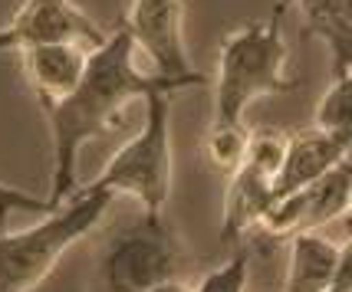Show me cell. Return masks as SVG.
<instances>
[{
	"label": "cell",
	"instance_id": "15",
	"mask_svg": "<svg viewBox=\"0 0 352 292\" xmlns=\"http://www.w3.org/2000/svg\"><path fill=\"white\" fill-rule=\"evenodd\" d=\"M313 128H320L326 135L352 138V76H339L329 82V89L322 93Z\"/></svg>",
	"mask_w": 352,
	"mask_h": 292
},
{
	"label": "cell",
	"instance_id": "1",
	"mask_svg": "<svg viewBox=\"0 0 352 292\" xmlns=\"http://www.w3.org/2000/svg\"><path fill=\"white\" fill-rule=\"evenodd\" d=\"M182 89H195V86L184 79L138 69V47L125 27L112 30L99 47L89 49V62L76 89L56 102H43L46 125L53 135V191L46 197L50 207H60L79 187V151L99 135H106L119 122L129 102L148 99L155 93H182Z\"/></svg>",
	"mask_w": 352,
	"mask_h": 292
},
{
	"label": "cell",
	"instance_id": "8",
	"mask_svg": "<svg viewBox=\"0 0 352 292\" xmlns=\"http://www.w3.org/2000/svg\"><path fill=\"white\" fill-rule=\"evenodd\" d=\"M122 27L158 76L184 79L195 89L204 86V76L191 69L184 53V0H132Z\"/></svg>",
	"mask_w": 352,
	"mask_h": 292
},
{
	"label": "cell",
	"instance_id": "3",
	"mask_svg": "<svg viewBox=\"0 0 352 292\" xmlns=\"http://www.w3.org/2000/svg\"><path fill=\"white\" fill-rule=\"evenodd\" d=\"M112 194L76 187L60 207L46 210L33 227L16 233L0 230V292H33L60 266V260L86 240L106 217Z\"/></svg>",
	"mask_w": 352,
	"mask_h": 292
},
{
	"label": "cell",
	"instance_id": "5",
	"mask_svg": "<svg viewBox=\"0 0 352 292\" xmlns=\"http://www.w3.org/2000/svg\"><path fill=\"white\" fill-rule=\"evenodd\" d=\"M184 266V246L168 220L142 210L106 240L99 253V282L106 292H145L158 282L182 279Z\"/></svg>",
	"mask_w": 352,
	"mask_h": 292
},
{
	"label": "cell",
	"instance_id": "4",
	"mask_svg": "<svg viewBox=\"0 0 352 292\" xmlns=\"http://www.w3.org/2000/svg\"><path fill=\"white\" fill-rule=\"evenodd\" d=\"M171 95L155 93L145 99V122L135 138H129L109 158L99 178L86 187L106 194H129L142 210L162 214L171 197Z\"/></svg>",
	"mask_w": 352,
	"mask_h": 292
},
{
	"label": "cell",
	"instance_id": "2",
	"mask_svg": "<svg viewBox=\"0 0 352 292\" xmlns=\"http://www.w3.org/2000/svg\"><path fill=\"white\" fill-rule=\"evenodd\" d=\"M287 7L290 0H276L267 20H254L221 40L211 122H244L250 102L263 95L290 93L296 86L287 76V40H283Z\"/></svg>",
	"mask_w": 352,
	"mask_h": 292
},
{
	"label": "cell",
	"instance_id": "10",
	"mask_svg": "<svg viewBox=\"0 0 352 292\" xmlns=\"http://www.w3.org/2000/svg\"><path fill=\"white\" fill-rule=\"evenodd\" d=\"M20 62H23V76L30 82L33 95L43 106L76 89L89 62V49L79 43H46V47L20 49Z\"/></svg>",
	"mask_w": 352,
	"mask_h": 292
},
{
	"label": "cell",
	"instance_id": "6",
	"mask_svg": "<svg viewBox=\"0 0 352 292\" xmlns=\"http://www.w3.org/2000/svg\"><path fill=\"white\" fill-rule=\"evenodd\" d=\"M352 207V161H339L336 168L320 174L316 181L296 187L290 194L276 197L267 214L261 217V227L267 236H296V233L320 230L333 220H346Z\"/></svg>",
	"mask_w": 352,
	"mask_h": 292
},
{
	"label": "cell",
	"instance_id": "18",
	"mask_svg": "<svg viewBox=\"0 0 352 292\" xmlns=\"http://www.w3.org/2000/svg\"><path fill=\"white\" fill-rule=\"evenodd\" d=\"M145 292H191V286L184 279H168V282H158V286H152Z\"/></svg>",
	"mask_w": 352,
	"mask_h": 292
},
{
	"label": "cell",
	"instance_id": "7",
	"mask_svg": "<svg viewBox=\"0 0 352 292\" xmlns=\"http://www.w3.org/2000/svg\"><path fill=\"white\" fill-rule=\"evenodd\" d=\"M109 33L92 20L76 0H23L16 14L0 27V53L30 49L46 43H79L96 49Z\"/></svg>",
	"mask_w": 352,
	"mask_h": 292
},
{
	"label": "cell",
	"instance_id": "13",
	"mask_svg": "<svg viewBox=\"0 0 352 292\" xmlns=\"http://www.w3.org/2000/svg\"><path fill=\"white\" fill-rule=\"evenodd\" d=\"M303 10L307 36H316L329 47L333 56V79L352 76V0H290Z\"/></svg>",
	"mask_w": 352,
	"mask_h": 292
},
{
	"label": "cell",
	"instance_id": "12",
	"mask_svg": "<svg viewBox=\"0 0 352 292\" xmlns=\"http://www.w3.org/2000/svg\"><path fill=\"white\" fill-rule=\"evenodd\" d=\"M274 204L270 178L250 165H241L228 174L224 187V214H221V243H237L244 233L261 227V217Z\"/></svg>",
	"mask_w": 352,
	"mask_h": 292
},
{
	"label": "cell",
	"instance_id": "9",
	"mask_svg": "<svg viewBox=\"0 0 352 292\" xmlns=\"http://www.w3.org/2000/svg\"><path fill=\"white\" fill-rule=\"evenodd\" d=\"M349 141L352 138H339V135H326L320 128H307V132H296L287 138L283 148V161L274 174V200L290 194L296 187L316 181L320 174H326L329 168H336L339 161L349 158Z\"/></svg>",
	"mask_w": 352,
	"mask_h": 292
},
{
	"label": "cell",
	"instance_id": "14",
	"mask_svg": "<svg viewBox=\"0 0 352 292\" xmlns=\"http://www.w3.org/2000/svg\"><path fill=\"white\" fill-rule=\"evenodd\" d=\"M247 141H250V132L244 122H211L204 135V154L217 171L230 174L244 165Z\"/></svg>",
	"mask_w": 352,
	"mask_h": 292
},
{
	"label": "cell",
	"instance_id": "17",
	"mask_svg": "<svg viewBox=\"0 0 352 292\" xmlns=\"http://www.w3.org/2000/svg\"><path fill=\"white\" fill-rule=\"evenodd\" d=\"M14 210H23V214H46L53 210L46 197H36V194H27L20 187H10L0 181V230H7V220Z\"/></svg>",
	"mask_w": 352,
	"mask_h": 292
},
{
	"label": "cell",
	"instance_id": "16",
	"mask_svg": "<svg viewBox=\"0 0 352 292\" xmlns=\"http://www.w3.org/2000/svg\"><path fill=\"white\" fill-rule=\"evenodd\" d=\"M247 276H250V253L237 250L228 263H221L217 269L204 273L198 279V286H191V292H244Z\"/></svg>",
	"mask_w": 352,
	"mask_h": 292
},
{
	"label": "cell",
	"instance_id": "11",
	"mask_svg": "<svg viewBox=\"0 0 352 292\" xmlns=\"http://www.w3.org/2000/svg\"><path fill=\"white\" fill-rule=\"evenodd\" d=\"M346 256H349V240H342V246H339L320 236L316 230L290 236L283 292H326V286L336 279Z\"/></svg>",
	"mask_w": 352,
	"mask_h": 292
}]
</instances>
